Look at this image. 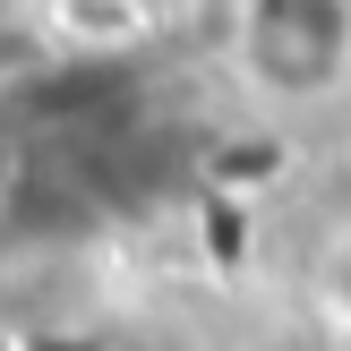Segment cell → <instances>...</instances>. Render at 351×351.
I'll list each match as a JSON object with an SVG mask.
<instances>
[{"instance_id":"1","label":"cell","mask_w":351,"mask_h":351,"mask_svg":"<svg viewBox=\"0 0 351 351\" xmlns=\"http://www.w3.org/2000/svg\"><path fill=\"white\" fill-rule=\"evenodd\" d=\"M240 77L274 103H326L351 77V0H249Z\"/></svg>"}]
</instances>
